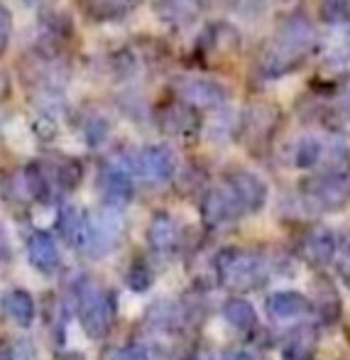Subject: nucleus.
I'll return each mask as SVG.
<instances>
[{
  "label": "nucleus",
  "instance_id": "nucleus-1",
  "mask_svg": "<svg viewBox=\"0 0 350 360\" xmlns=\"http://www.w3.org/2000/svg\"><path fill=\"white\" fill-rule=\"evenodd\" d=\"M313 49V30L304 18H292L280 27L277 37L262 54V69L270 76H280L299 67Z\"/></svg>",
  "mask_w": 350,
  "mask_h": 360
},
{
  "label": "nucleus",
  "instance_id": "nucleus-2",
  "mask_svg": "<svg viewBox=\"0 0 350 360\" xmlns=\"http://www.w3.org/2000/svg\"><path fill=\"white\" fill-rule=\"evenodd\" d=\"M216 272L226 289L250 292V289H260L272 277V262L262 252L226 248L216 257Z\"/></svg>",
  "mask_w": 350,
  "mask_h": 360
},
{
  "label": "nucleus",
  "instance_id": "nucleus-3",
  "mask_svg": "<svg viewBox=\"0 0 350 360\" xmlns=\"http://www.w3.org/2000/svg\"><path fill=\"white\" fill-rule=\"evenodd\" d=\"M76 309H79V321L91 338H103L115 321V294L110 289L96 285L91 280H81L76 289Z\"/></svg>",
  "mask_w": 350,
  "mask_h": 360
},
{
  "label": "nucleus",
  "instance_id": "nucleus-4",
  "mask_svg": "<svg viewBox=\"0 0 350 360\" xmlns=\"http://www.w3.org/2000/svg\"><path fill=\"white\" fill-rule=\"evenodd\" d=\"M302 199L313 211H341L350 199L348 179L341 172H321L302 184Z\"/></svg>",
  "mask_w": 350,
  "mask_h": 360
},
{
  "label": "nucleus",
  "instance_id": "nucleus-5",
  "mask_svg": "<svg viewBox=\"0 0 350 360\" xmlns=\"http://www.w3.org/2000/svg\"><path fill=\"white\" fill-rule=\"evenodd\" d=\"M297 252L306 265L318 267V270H321V267H328L338 252V236L331 231V228L313 226L302 236Z\"/></svg>",
  "mask_w": 350,
  "mask_h": 360
},
{
  "label": "nucleus",
  "instance_id": "nucleus-6",
  "mask_svg": "<svg viewBox=\"0 0 350 360\" xmlns=\"http://www.w3.org/2000/svg\"><path fill=\"white\" fill-rule=\"evenodd\" d=\"M201 211H204V218L209 226H226V223H233L242 214H247L245 206L240 204V199H238V194L228 181L218 184L216 189H211L206 194Z\"/></svg>",
  "mask_w": 350,
  "mask_h": 360
},
{
  "label": "nucleus",
  "instance_id": "nucleus-7",
  "mask_svg": "<svg viewBox=\"0 0 350 360\" xmlns=\"http://www.w3.org/2000/svg\"><path fill=\"white\" fill-rule=\"evenodd\" d=\"M199 113H196V105L181 101H171L164 108L160 110V128L167 135H176V138H186V135H194L199 130Z\"/></svg>",
  "mask_w": 350,
  "mask_h": 360
},
{
  "label": "nucleus",
  "instance_id": "nucleus-8",
  "mask_svg": "<svg viewBox=\"0 0 350 360\" xmlns=\"http://www.w3.org/2000/svg\"><path fill=\"white\" fill-rule=\"evenodd\" d=\"M176 169V157L167 145H152L138 152V174L152 181H169Z\"/></svg>",
  "mask_w": 350,
  "mask_h": 360
},
{
  "label": "nucleus",
  "instance_id": "nucleus-9",
  "mask_svg": "<svg viewBox=\"0 0 350 360\" xmlns=\"http://www.w3.org/2000/svg\"><path fill=\"white\" fill-rule=\"evenodd\" d=\"M226 181L233 186V191L238 194L240 204L245 206V211H260L267 201V184L257 174L247 169H235L226 176Z\"/></svg>",
  "mask_w": 350,
  "mask_h": 360
},
{
  "label": "nucleus",
  "instance_id": "nucleus-10",
  "mask_svg": "<svg viewBox=\"0 0 350 360\" xmlns=\"http://www.w3.org/2000/svg\"><path fill=\"white\" fill-rule=\"evenodd\" d=\"M176 91L179 96L191 105H221L226 101V89H223L218 81L211 79H199V76H186V79H179L176 84Z\"/></svg>",
  "mask_w": 350,
  "mask_h": 360
},
{
  "label": "nucleus",
  "instance_id": "nucleus-11",
  "mask_svg": "<svg viewBox=\"0 0 350 360\" xmlns=\"http://www.w3.org/2000/svg\"><path fill=\"white\" fill-rule=\"evenodd\" d=\"M57 231L59 236L64 238V243L71 248H89V240H91V221L79 206H64L59 211V218H57Z\"/></svg>",
  "mask_w": 350,
  "mask_h": 360
},
{
  "label": "nucleus",
  "instance_id": "nucleus-12",
  "mask_svg": "<svg viewBox=\"0 0 350 360\" xmlns=\"http://www.w3.org/2000/svg\"><path fill=\"white\" fill-rule=\"evenodd\" d=\"M311 309L318 314L323 323H336L343 314V302L338 297V289L328 277H316L311 294Z\"/></svg>",
  "mask_w": 350,
  "mask_h": 360
},
{
  "label": "nucleus",
  "instance_id": "nucleus-13",
  "mask_svg": "<svg viewBox=\"0 0 350 360\" xmlns=\"http://www.w3.org/2000/svg\"><path fill=\"white\" fill-rule=\"evenodd\" d=\"M27 255L30 262L37 267L39 272L44 275H54L59 270V250H57V243L49 233L37 231L30 236L27 240Z\"/></svg>",
  "mask_w": 350,
  "mask_h": 360
},
{
  "label": "nucleus",
  "instance_id": "nucleus-14",
  "mask_svg": "<svg viewBox=\"0 0 350 360\" xmlns=\"http://www.w3.org/2000/svg\"><path fill=\"white\" fill-rule=\"evenodd\" d=\"M98 191L105 199V204L110 206H123L125 201L133 194V186H130V179L120 167H103L98 174Z\"/></svg>",
  "mask_w": 350,
  "mask_h": 360
},
{
  "label": "nucleus",
  "instance_id": "nucleus-15",
  "mask_svg": "<svg viewBox=\"0 0 350 360\" xmlns=\"http://www.w3.org/2000/svg\"><path fill=\"white\" fill-rule=\"evenodd\" d=\"M118 233H120V216L115 211V206H110V211L101 214L96 218V223H91L89 248H93L96 255H103V252H108L113 248Z\"/></svg>",
  "mask_w": 350,
  "mask_h": 360
},
{
  "label": "nucleus",
  "instance_id": "nucleus-16",
  "mask_svg": "<svg viewBox=\"0 0 350 360\" xmlns=\"http://www.w3.org/2000/svg\"><path fill=\"white\" fill-rule=\"evenodd\" d=\"M318 328L313 323H299L284 343V358L287 360H311L316 353Z\"/></svg>",
  "mask_w": 350,
  "mask_h": 360
},
{
  "label": "nucleus",
  "instance_id": "nucleus-17",
  "mask_svg": "<svg viewBox=\"0 0 350 360\" xmlns=\"http://www.w3.org/2000/svg\"><path fill=\"white\" fill-rule=\"evenodd\" d=\"M3 314L15 326L27 328L34 321V299L25 289H10L3 294Z\"/></svg>",
  "mask_w": 350,
  "mask_h": 360
},
{
  "label": "nucleus",
  "instance_id": "nucleus-18",
  "mask_svg": "<svg viewBox=\"0 0 350 360\" xmlns=\"http://www.w3.org/2000/svg\"><path fill=\"white\" fill-rule=\"evenodd\" d=\"M267 311L275 319H297L311 311V299L299 292H275L267 297Z\"/></svg>",
  "mask_w": 350,
  "mask_h": 360
},
{
  "label": "nucleus",
  "instance_id": "nucleus-19",
  "mask_svg": "<svg viewBox=\"0 0 350 360\" xmlns=\"http://www.w3.org/2000/svg\"><path fill=\"white\" fill-rule=\"evenodd\" d=\"M277 125V108L270 103H255L245 110V118H242V128H245L247 138L262 140L275 130Z\"/></svg>",
  "mask_w": 350,
  "mask_h": 360
},
{
  "label": "nucleus",
  "instance_id": "nucleus-20",
  "mask_svg": "<svg viewBox=\"0 0 350 360\" xmlns=\"http://www.w3.org/2000/svg\"><path fill=\"white\" fill-rule=\"evenodd\" d=\"M147 238H150L152 250L171 252L176 248V240H179V228H176L174 218H169L167 214H157L150 223Z\"/></svg>",
  "mask_w": 350,
  "mask_h": 360
},
{
  "label": "nucleus",
  "instance_id": "nucleus-21",
  "mask_svg": "<svg viewBox=\"0 0 350 360\" xmlns=\"http://www.w3.org/2000/svg\"><path fill=\"white\" fill-rule=\"evenodd\" d=\"M223 316H226V321L231 323L233 328H238V331H252V328L257 326L255 309H252V304L245 302V299H228V302L223 304Z\"/></svg>",
  "mask_w": 350,
  "mask_h": 360
},
{
  "label": "nucleus",
  "instance_id": "nucleus-22",
  "mask_svg": "<svg viewBox=\"0 0 350 360\" xmlns=\"http://www.w3.org/2000/svg\"><path fill=\"white\" fill-rule=\"evenodd\" d=\"M140 0H86V10L96 20H115L138 8Z\"/></svg>",
  "mask_w": 350,
  "mask_h": 360
},
{
  "label": "nucleus",
  "instance_id": "nucleus-23",
  "mask_svg": "<svg viewBox=\"0 0 350 360\" xmlns=\"http://www.w3.org/2000/svg\"><path fill=\"white\" fill-rule=\"evenodd\" d=\"M0 360H37V351L30 341L25 338H10L3 348H0Z\"/></svg>",
  "mask_w": 350,
  "mask_h": 360
},
{
  "label": "nucleus",
  "instance_id": "nucleus-24",
  "mask_svg": "<svg viewBox=\"0 0 350 360\" xmlns=\"http://www.w3.org/2000/svg\"><path fill=\"white\" fill-rule=\"evenodd\" d=\"M321 13L328 22L346 25V22H350V0H323Z\"/></svg>",
  "mask_w": 350,
  "mask_h": 360
},
{
  "label": "nucleus",
  "instance_id": "nucleus-25",
  "mask_svg": "<svg viewBox=\"0 0 350 360\" xmlns=\"http://www.w3.org/2000/svg\"><path fill=\"white\" fill-rule=\"evenodd\" d=\"M338 252H341V260H338V272H341L343 282L350 287V228L338 236Z\"/></svg>",
  "mask_w": 350,
  "mask_h": 360
},
{
  "label": "nucleus",
  "instance_id": "nucleus-26",
  "mask_svg": "<svg viewBox=\"0 0 350 360\" xmlns=\"http://www.w3.org/2000/svg\"><path fill=\"white\" fill-rule=\"evenodd\" d=\"M103 360H147V353L140 346L110 348V351H105Z\"/></svg>",
  "mask_w": 350,
  "mask_h": 360
},
{
  "label": "nucleus",
  "instance_id": "nucleus-27",
  "mask_svg": "<svg viewBox=\"0 0 350 360\" xmlns=\"http://www.w3.org/2000/svg\"><path fill=\"white\" fill-rule=\"evenodd\" d=\"M150 282H152V272L147 270L145 265H133V270H130V275H128V285L133 287V289H138V292H145L147 287H150Z\"/></svg>",
  "mask_w": 350,
  "mask_h": 360
},
{
  "label": "nucleus",
  "instance_id": "nucleus-28",
  "mask_svg": "<svg viewBox=\"0 0 350 360\" xmlns=\"http://www.w3.org/2000/svg\"><path fill=\"white\" fill-rule=\"evenodd\" d=\"M10 32H13V15L5 5H0V52L8 47Z\"/></svg>",
  "mask_w": 350,
  "mask_h": 360
},
{
  "label": "nucleus",
  "instance_id": "nucleus-29",
  "mask_svg": "<svg viewBox=\"0 0 350 360\" xmlns=\"http://www.w3.org/2000/svg\"><path fill=\"white\" fill-rule=\"evenodd\" d=\"M221 360H265V356L257 351H242V348H238V351H226Z\"/></svg>",
  "mask_w": 350,
  "mask_h": 360
},
{
  "label": "nucleus",
  "instance_id": "nucleus-30",
  "mask_svg": "<svg viewBox=\"0 0 350 360\" xmlns=\"http://www.w3.org/2000/svg\"><path fill=\"white\" fill-rule=\"evenodd\" d=\"M8 94H10V81H8V76H5V72H0V103L8 98Z\"/></svg>",
  "mask_w": 350,
  "mask_h": 360
},
{
  "label": "nucleus",
  "instance_id": "nucleus-31",
  "mask_svg": "<svg viewBox=\"0 0 350 360\" xmlns=\"http://www.w3.org/2000/svg\"><path fill=\"white\" fill-rule=\"evenodd\" d=\"M348 186H350V179H348Z\"/></svg>",
  "mask_w": 350,
  "mask_h": 360
}]
</instances>
